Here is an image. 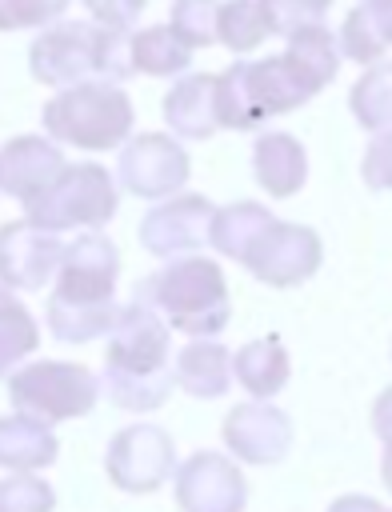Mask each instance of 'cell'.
Listing matches in <instances>:
<instances>
[{
  "instance_id": "1",
  "label": "cell",
  "mask_w": 392,
  "mask_h": 512,
  "mask_svg": "<svg viewBox=\"0 0 392 512\" xmlns=\"http://www.w3.org/2000/svg\"><path fill=\"white\" fill-rule=\"evenodd\" d=\"M120 276V252L100 232H80L72 244H64L56 288L48 296L44 320L48 332L64 344H88L104 332H112L120 308L112 300Z\"/></svg>"
},
{
  "instance_id": "2",
  "label": "cell",
  "mask_w": 392,
  "mask_h": 512,
  "mask_svg": "<svg viewBox=\"0 0 392 512\" xmlns=\"http://www.w3.org/2000/svg\"><path fill=\"white\" fill-rule=\"evenodd\" d=\"M168 332L172 324L144 296H132V304L120 308L108 332V360L100 376V388L116 408L156 412L168 400V392L176 388L168 368Z\"/></svg>"
},
{
  "instance_id": "3",
  "label": "cell",
  "mask_w": 392,
  "mask_h": 512,
  "mask_svg": "<svg viewBox=\"0 0 392 512\" xmlns=\"http://www.w3.org/2000/svg\"><path fill=\"white\" fill-rule=\"evenodd\" d=\"M324 84L284 48L280 56L264 60H236L216 76V112L220 128L252 132L268 116H284L308 104Z\"/></svg>"
},
{
  "instance_id": "4",
  "label": "cell",
  "mask_w": 392,
  "mask_h": 512,
  "mask_svg": "<svg viewBox=\"0 0 392 512\" xmlns=\"http://www.w3.org/2000/svg\"><path fill=\"white\" fill-rule=\"evenodd\" d=\"M136 296L156 304V312L184 336H216L232 320L224 268L208 256H172L160 272L136 284Z\"/></svg>"
},
{
  "instance_id": "5",
  "label": "cell",
  "mask_w": 392,
  "mask_h": 512,
  "mask_svg": "<svg viewBox=\"0 0 392 512\" xmlns=\"http://www.w3.org/2000/svg\"><path fill=\"white\" fill-rule=\"evenodd\" d=\"M40 120H44V132L56 144H72V148H84V152H108V148L128 140V132L136 124V112H132L128 92L116 80L92 76V80L60 88L44 104Z\"/></svg>"
},
{
  "instance_id": "6",
  "label": "cell",
  "mask_w": 392,
  "mask_h": 512,
  "mask_svg": "<svg viewBox=\"0 0 392 512\" xmlns=\"http://www.w3.org/2000/svg\"><path fill=\"white\" fill-rule=\"evenodd\" d=\"M116 180L104 164H64V172L28 200V220L64 232V228H96L116 216Z\"/></svg>"
},
{
  "instance_id": "7",
  "label": "cell",
  "mask_w": 392,
  "mask_h": 512,
  "mask_svg": "<svg viewBox=\"0 0 392 512\" xmlns=\"http://www.w3.org/2000/svg\"><path fill=\"white\" fill-rule=\"evenodd\" d=\"M12 408L24 416H36L44 424L88 416L100 400V380L84 364L68 360H36L8 376Z\"/></svg>"
},
{
  "instance_id": "8",
  "label": "cell",
  "mask_w": 392,
  "mask_h": 512,
  "mask_svg": "<svg viewBox=\"0 0 392 512\" xmlns=\"http://www.w3.org/2000/svg\"><path fill=\"white\" fill-rule=\"evenodd\" d=\"M100 44H104V24H96V20H52L28 44V72L40 84H52V88L92 80V76H100Z\"/></svg>"
},
{
  "instance_id": "9",
  "label": "cell",
  "mask_w": 392,
  "mask_h": 512,
  "mask_svg": "<svg viewBox=\"0 0 392 512\" xmlns=\"http://www.w3.org/2000/svg\"><path fill=\"white\" fill-rule=\"evenodd\" d=\"M104 472H108V480H112L120 492H132V496L156 492V488L176 472L172 436H168L160 424H148V420L120 428V432L108 440Z\"/></svg>"
},
{
  "instance_id": "10",
  "label": "cell",
  "mask_w": 392,
  "mask_h": 512,
  "mask_svg": "<svg viewBox=\"0 0 392 512\" xmlns=\"http://www.w3.org/2000/svg\"><path fill=\"white\" fill-rule=\"evenodd\" d=\"M188 172H192V160L168 132H140L136 140H124L116 160V176L124 192L140 200L176 196L188 184Z\"/></svg>"
},
{
  "instance_id": "11",
  "label": "cell",
  "mask_w": 392,
  "mask_h": 512,
  "mask_svg": "<svg viewBox=\"0 0 392 512\" xmlns=\"http://www.w3.org/2000/svg\"><path fill=\"white\" fill-rule=\"evenodd\" d=\"M320 256H324V248H320V236L312 228L288 224V220H272L256 236V244L248 248L244 268L268 288H296L308 276H316Z\"/></svg>"
},
{
  "instance_id": "12",
  "label": "cell",
  "mask_w": 392,
  "mask_h": 512,
  "mask_svg": "<svg viewBox=\"0 0 392 512\" xmlns=\"http://www.w3.org/2000/svg\"><path fill=\"white\" fill-rule=\"evenodd\" d=\"M212 216H216V204L200 192L164 196V204L144 212L140 244L160 260L200 252L204 244H212Z\"/></svg>"
},
{
  "instance_id": "13",
  "label": "cell",
  "mask_w": 392,
  "mask_h": 512,
  "mask_svg": "<svg viewBox=\"0 0 392 512\" xmlns=\"http://www.w3.org/2000/svg\"><path fill=\"white\" fill-rule=\"evenodd\" d=\"M64 244L56 232L24 220L0 224V284L12 292H40L60 268Z\"/></svg>"
},
{
  "instance_id": "14",
  "label": "cell",
  "mask_w": 392,
  "mask_h": 512,
  "mask_svg": "<svg viewBox=\"0 0 392 512\" xmlns=\"http://www.w3.org/2000/svg\"><path fill=\"white\" fill-rule=\"evenodd\" d=\"M176 504L180 512H244L248 484L244 472L220 452H196L176 468Z\"/></svg>"
},
{
  "instance_id": "15",
  "label": "cell",
  "mask_w": 392,
  "mask_h": 512,
  "mask_svg": "<svg viewBox=\"0 0 392 512\" xmlns=\"http://www.w3.org/2000/svg\"><path fill=\"white\" fill-rule=\"evenodd\" d=\"M220 432H224V444L232 448V456L244 460V464H276L292 448L288 412H280L276 404L256 400V396L244 400V404H232Z\"/></svg>"
},
{
  "instance_id": "16",
  "label": "cell",
  "mask_w": 392,
  "mask_h": 512,
  "mask_svg": "<svg viewBox=\"0 0 392 512\" xmlns=\"http://www.w3.org/2000/svg\"><path fill=\"white\" fill-rule=\"evenodd\" d=\"M60 172H64V152L44 136H12L0 148V192H8L20 204L36 200Z\"/></svg>"
},
{
  "instance_id": "17",
  "label": "cell",
  "mask_w": 392,
  "mask_h": 512,
  "mask_svg": "<svg viewBox=\"0 0 392 512\" xmlns=\"http://www.w3.org/2000/svg\"><path fill=\"white\" fill-rule=\"evenodd\" d=\"M164 124L172 136L184 140H208L220 128V112H216V76L212 72H192L184 80H176L164 96Z\"/></svg>"
},
{
  "instance_id": "18",
  "label": "cell",
  "mask_w": 392,
  "mask_h": 512,
  "mask_svg": "<svg viewBox=\"0 0 392 512\" xmlns=\"http://www.w3.org/2000/svg\"><path fill=\"white\" fill-rule=\"evenodd\" d=\"M172 380H176V388H184L196 400H216L236 380L232 352L224 344H216L212 336H192L172 360Z\"/></svg>"
},
{
  "instance_id": "19",
  "label": "cell",
  "mask_w": 392,
  "mask_h": 512,
  "mask_svg": "<svg viewBox=\"0 0 392 512\" xmlns=\"http://www.w3.org/2000/svg\"><path fill=\"white\" fill-rule=\"evenodd\" d=\"M252 176L268 196H296L308 180V152L288 132H264L252 144Z\"/></svg>"
},
{
  "instance_id": "20",
  "label": "cell",
  "mask_w": 392,
  "mask_h": 512,
  "mask_svg": "<svg viewBox=\"0 0 392 512\" xmlns=\"http://www.w3.org/2000/svg\"><path fill=\"white\" fill-rule=\"evenodd\" d=\"M56 452L60 444L44 420L24 416V412L0 416V468L4 472H40L56 460Z\"/></svg>"
},
{
  "instance_id": "21",
  "label": "cell",
  "mask_w": 392,
  "mask_h": 512,
  "mask_svg": "<svg viewBox=\"0 0 392 512\" xmlns=\"http://www.w3.org/2000/svg\"><path fill=\"white\" fill-rule=\"evenodd\" d=\"M232 376L244 392H252L256 400H272L288 376H292V364H288V352L280 344V336H260V340H248L236 356H232Z\"/></svg>"
},
{
  "instance_id": "22",
  "label": "cell",
  "mask_w": 392,
  "mask_h": 512,
  "mask_svg": "<svg viewBox=\"0 0 392 512\" xmlns=\"http://www.w3.org/2000/svg\"><path fill=\"white\" fill-rule=\"evenodd\" d=\"M340 56L356 64H376L392 48V0H360L340 28Z\"/></svg>"
},
{
  "instance_id": "23",
  "label": "cell",
  "mask_w": 392,
  "mask_h": 512,
  "mask_svg": "<svg viewBox=\"0 0 392 512\" xmlns=\"http://www.w3.org/2000/svg\"><path fill=\"white\" fill-rule=\"evenodd\" d=\"M132 64L144 76H180L192 64V44L172 24H148L132 32Z\"/></svg>"
},
{
  "instance_id": "24",
  "label": "cell",
  "mask_w": 392,
  "mask_h": 512,
  "mask_svg": "<svg viewBox=\"0 0 392 512\" xmlns=\"http://www.w3.org/2000/svg\"><path fill=\"white\" fill-rule=\"evenodd\" d=\"M272 220H276V216H272L264 204H256V200H236V204H228V208H216V216H212V248H216L220 256H232V260L244 264L248 248L256 244V236H260Z\"/></svg>"
},
{
  "instance_id": "25",
  "label": "cell",
  "mask_w": 392,
  "mask_h": 512,
  "mask_svg": "<svg viewBox=\"0 0 392 512\" xmlns=\"http://www.w3.org/2000/svg\"><path fill=\"white\" fill-rule=\"evenodd\" d=\"M348 108L360 128L368 132H388L392 128V60H376L348 92Z\"/></svg>"
},
{
  "instance_id": "26",
  "label": "cell",
  "mask_w": 392,
  "mask_h": 512,
  "mask_svg": "<svg viewBox=\"0 0 392 512\" xmlns=\"http://www.w3.org/2000/svg\"><path fill=\"white\" fill-rule=\"evenodd\" d=\"M40 328L32 312L12 296V288L0 284V376H8L28 352H36Z\"/></svg>"
},
{
  "instance_id": "27",
  "label": "cell",
  "mask_w": 392,
  "mask_h": 512,
  "mask_svg": "<svg viewBox=\"0 0 392 512\" xmlns=\"http://www.w3.org/2000/svg\"><path fill=\"white\" fill-rule=\"evenodd\" d=\"M284 40H288V52H292L320 84H328V80L336 76V68H340V40H336L320 20L300 24V28L288 32Z\"/></svg>"
},
{
  "instance_id": "28",
  "label": "cell",
  "mask_w": 392,
  "mask_h": 512,
  "mask_svg": "<svg viewBox=\"0 0 392 512\" xmlns=\"http://www.w3.org/2000/svg\"><path fill=\"white\" fill-rule=\"evenodd\" d=\"M268 20L260 0H228L220 4V44L232 52H252L268 40Z\"/></svg>"
},
{
  "instance_id": "29",
  "label": "cell",
  "mask_w": 392,
  "mask_h": 512,
  "mask_svg": "<svg viewBox=\"0 0 392 512\" xmlns=\"http://www.w3.org/2000/svg\"><path fill=\"white\" fill-rule=\"evenodd\" d=\"M168 24L192 48H208L220 40V0H176Z\"/></svg>"
},
{
  "instance_id": "30",
  "label": "cell",
  "mask_w": 392,
  "mask_h": 512,
  "mask_svg": "<svg viewBox=\"0 0 392 512\" xmlns=\"http://www.w3.org/2000/svg\"><path fill=\"white\" fill-rule=\"evenodd\" d=\"M56 492L36 472H8L0 480V512H52Z\"/></svg>"
},
{
  "instance_id": "31",
  "label": "cell",
  "mask_w": 392,
  "mask_h": 512,
  "mask_svg": "<svg viewBox=\"0 0 392 512\" xmlns=\"http://www.w3.org/2000/svg\"><path fill=\"white\" fill-rule=\"evenodd\" d=\"M72 0H0V32L16 28H40L64 16Z\"/></svg>"
},
{
  "instance_id": "32",
  "label": "cell",
  "mask_w": 392,
  "mask_h": 512,
  "mask_svg": "<svg viewBox=\"0 0 392 512\" xmlns=\"http://www.w3.org/2000/svg\"><path fill=\"white\" fill-rule=\"evenodd\" d=\"M328 4H332V0H260L272 36H288V32H296L300 24L320 20V16L328 12Z\"/></svg>"
},
{
  "instance_id": "33",
  "label": "cell",
  "mask_w": 392,
  "mask_h": 512,
  "mask_svg": "<svg viewBox=\"0 0 392 512\" xmlns=\"http://www.w3.org/2000/svg\"><path fill=\"white\" fill-rule=\"evenodd\" d=\"M360 180L372 192H392V128L388 132H372L364 160H360Z\"/></svg>"
},
{
  "instance_id": "34",
  "label": "cell",
  "mask_w": 392,
  "mask_h": 512,
  "mask_svg": "<svg viewBox=\"0 0 392 512\" xmlns=\"http://www.w3.org/2000/svg\"><path fill=\"white\" fill-rule=\"evenodd\" d=\"M84 8L104 28H132L136 16L144 12V0H84Z\"/></svg>"
},
{
  "instance_id": "35",
  "label": "cell",
  "mask_w": 392,
  "mask_h": 512,
  "mask_svg": "<svg viewBox=\"0 0 392 512\" xmlns=\"http://www.w3.org/2000/svg\"><path fill=\"white\" fill-rule=\"evenodd\" d=\"M372 432L388 444L392 440V388H384L380 396H376V404H372Z\"/></svg>"
},
{
  "instance_id": "36",
  "label": "cell",
  "mask_w": 392,
  "mask_h": 512,
  "mask_svg": "<svg viewBox=\"0 0 392 512\" xmlns=\"http://www.w3.org/2000/svg\"><path fill=\"white\" fill-rule=\"evenodd\" d=\"M328 512H384V504L380 500H372V496H340V500H332L328 504Z\"/></svg>"
},
{
  "instance_id": "37",
  "label": "cell",
  "mask_w": 392,
  "mask_h": 512,
  "mask_svg": "<svg viewBox=\"0 0 392 512\" xmlns=\"http://www.w3.org/2000/svg\"><path fill=\"white\" fill-rule=\"evenodd\" d=\"M380 480H384V488L392 492V440L384 444V460H380Z\"/></svg>"
},
{
  "instance_id": "38",
  "label": "cell",
  "mask_w": 392,
  "mask_h": 512,
  "mask_svg": "<svg viewBox=\"0 0 392 512\" xmlns=\"http://www.w3.org/2000/svg\"><path fill=\"white\" fill-rule=\"evenodd\" d=\"M388 356H392V344H388Z\"/></svg>"
},
{
  "instance_id": "39",
  "label": "cell",
  "mask_w": 392,
  "mask_h": 512,
  "mask_svg": "<svg viewBox=\"0 0 392 512\" xmlns=\"http://www.w3.org/2000/svg\"><path fill=\"white\" fill-rule=\"evenodd\" d=\"M384 512H388V508H384Z\"/></svg>"
}]
</instances>
